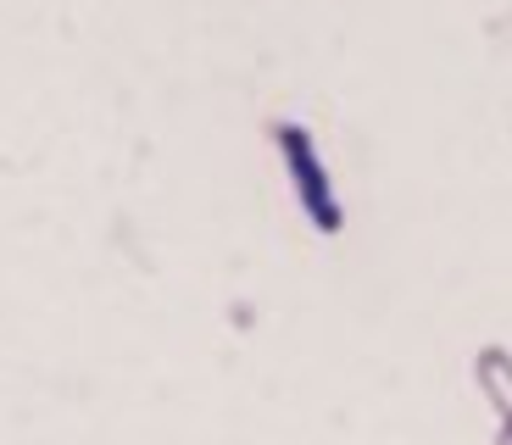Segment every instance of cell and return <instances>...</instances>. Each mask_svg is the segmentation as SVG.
<instances>
[{
  "instance_id": "obj_1",
  "label": "cell",
  "mask_w": 512,
  "mask_h": 445,
  "mask_svg": "<svg viewBox=\"0 0 512 445\" xmlns=\"http://www.w3.org/2000/svg\"><path fill=\"white\" fill-rule=\"evenodd\" d=\"M268 134H273V151H279L284 173H290V190H295V201H301V212H307V223L318 234H340L346 229V212H340V195H334L329 167H323L312 134L301 123H273Z\"/></svg>"
},
{
  "instance_id": "obj_2",
  "label": "cell",
  "mask_w": 512,
  "mask_h": 445,
  "mask_svg": "<svg viewBox=\"0 0 512 445\" xmlns=\"http://www.w3.org/2000/svg\"><path fill=\"white\" fill-rule=\"evenodd\" d=\"M474 384L490 401L496 423H512V351L507 345H479L474 351Z\"/></svg>"
},
{
  "instance_id": "obj_3",
  "label": "cell",
  "mask_w": 512,
  "mask_h": 445,
  "mask_svg": "<svg viewBox=\"0 0 512 445\" xmlns=\"http://www.w3.org/2000/svg\"><path fill=\"white\" fill-rule=\"evenodd\" d=\"M490 445H512V423H496V440Z\"/></svg>"
}]
</instances>
